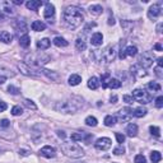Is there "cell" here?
<instances>
[{"label":"cell","mask_w":163,"mask_h":163,"mask_svg":"<svg viewBox=\"0 0 163 163\" xmlns=\"http://www.w3.org/2000/svg\"><path fill=\"white\" fill-rule=\"evenodd\" d=\"M116 47L115 46H107L103 51H100V58H98V61H103L105 64H111L115 58H116Z\"/></svg>","instance_id":"5b68a950"},{"label":"cell","mask_w":163,"mask_h":163,"mask_svg":"<svg viewBox=\"0 0 163 163\" xmlns=\"http://www.w3.org/2000/svg\"><path fill=\"white\" fill-rule=\"evenodd\" d=\"M23 103H24L26 107H28L30 110H33V111L37 110V106H36V105L33 103V101H31V100H27V98H26V100L23 101Z\"/></svg>","instance_id":"ab89813d"},{"label":"cell","mask_w":163,"mask_h":163,"mask_svg":"<svg viewBox=\"0 0 163 163\" xmlns=\"http://www.w3.org/2000/svg\"><path fill=\"white\" fill-rule=\"evenodd\" d=\"M126 133L129 137H137V134H138V126L135 125V124H129L128 128H126Z\"/></svg>","instance_id":"4316f807"},{"label":"cell","mask_w":163,"mask_h":163,"mask_svg":"<svg viewBox=\"0 0 163 163\" xmlns=\"http://www.w3.org/2000/svg\"><path fill=\"white\" fill-rule=\"evenodd\" d=\"M154 63V55H153V52L152 51H145L143 52V55L140 56L139 59V63L138 65L142 66L143 69H147V68H151Z\"/></svg>","instance_id":"52a82bcc"},{"label":"cell","mask_w":163,"mask_h":163,"mask_svg":"<svg viewBox=\"0 0 163 163\" xmlns=\"http://www.w3.org/2000/svg\"><path fill=\"white\" fill-rule=\"evenodd\" d=\"M108 24H110V26H114V24H115V19H114V17H110V18H108Z\"/></svg>","instance_id":"11a10c76"},{"label":"cell","mask_w":163,"mask_h":163,"mask_svg":"<svg viewBox=\"0 0 163 163\" xmlns=\"http://www.w3.org/2000/svg\"><path fill=\"white\" fill-rule=\"evenodd\" d=\"M50 45H51V41L49 38H42V40H40L37 42V47L40 50H46V49L50 47Z\"/></svg>","instance_id":"d4e9b609"},{"label":"cell","mask_w":163,"mask_h":163,"mask_svg":"<svg viewBox=\"0 0 163 163\" xmlns=\"http://www.w3.org/2000/svg\"><path fill=\"white\" fill-rule=\"evenodd\" d=\"M8 92L10 93V94H14V96H17V94H19V89L17 88V87H14V86H9L8 87Z\"/></svg>","instance_id":"7bdbcfd3"},{"label":"cell","mask_w":163,"mask_h":163,"mask_svg":"<svg viewBox=\"0 0 163 163\" xmlns=\"http://www.w3.org/2000/svg\"><path fill=\"white\" fill-rule=\"evenodd\" d=\"M86 124H87L88 126H97L98 121H97V119H96V117H93V116H88V117L86 119Z\"/></svg>","instance_id":"74e56055"},{"label":"cell","mask_w":163,"mask_h":163,"mask_svg":"<svg viewBox=\"0 0 163 163\" xmlns=\"http://www.w3.org/2000/svg\"><path fill=\"white\" fill-rule=\"evenodd\" d=\"M94 147H96V149H98V151H107V149H110V147H111V139L100 138L94 143Z\"/></svg>","instance_id":"8fae6325"},{"label":"cell","mask_w":163,"mask_h":163,"mask_svg":"<svg viewBox=\"0 0 163 163\" xmlns=\"http://www.w3.org/2000/svg\"><path fill=\"white\" fill-rule=\"evenodd\" d=\"M83 100L80 97H77V96H73V97H69L65 101H61V102H58L54 106V110L58 111V112H63V114H74L77 111H79L82 107H83Z\"/></svg>","instance_id":"7a4b0ae2"},{"label":"cell","mask_w":163,"mask_h":163,"mask_svg":"<svg viewBox=\"0 0 163 163\" xmlns=\"http://www.w3.org/2000/svg\"><path fill=\"white\" fill-rule=\"evenodd\" d=\"M19 45L24 49H27L30 45H31V38L28 35H24V36H21L19 37Z\"/></svg>","instance_id":"484cf974"},{"label":"cell","mask_w":163,"mask_h":163,"mask_svg":"<svg viewBox=\"0 0 163 163\" xmlns=\"http://www.w3.org/2000/svg\"><path fill=\"white\" fill-rule=\"evenodd\" d=\"M70 139L73 142H84L86 144H89L91 140L93 139V135L86 131H82V133H73L70 135Z\"/></svg>","instance_id":"ba28073f"},{"label":"cell","mask_w":163,"mask_h":163,"mask_svg":"<svg viewBox=\"0 0 163 163\" xmlns=\"http://www.w3.org/2000/svg\"><path fill=\"white\" fill-rule=\"evenodd\" d=\"M63 19H64L65 24L69 27V28L75 30L77 27H79L82 24V22H83V19H84V16H83V13H82L80 8L72 5V7H68L64 10Z\"/></svg>","instance_id":"6da1fadb"},{"label":"cell","mask_w":163,"mask_h":163,"mask_svg":"<svg viewBox=\"0 0 163 163\" xmlns=\"http://www.w3.org/2000/svg\"><path fill=\"white\" fill-rule=\"evenodd\" d=\"M13 27H14V30L18 33H23V36L27 35V24H26V22L23 19L14 21V22H13Z\"/></svg>","instance_id":"9a60e30c"},{"label":"cell","mask_w":163,"mask_h":163,"mask_svg":"<svg viewBox=\"0 0 163 163\" xmlns=\"http://www.w3.org/2000/svg\"><path fill=\"white\" fill-rule=\"evenodd\" d=\"M12 4H16V5H22L23 2L22 0H14V2H12Z\"/></svg>","instance_id":"9f6ffc18"},{"label":"cell","mask_w":163,"mask_h":163,"mask_svg":"<svg viewBox=\"0 0 163 163\" xmlns=\"http://www.w3.org/2000/svg\"><path fill=\"white\" fill-rule=\"evenodd\" d=\"M22 114H23V108L21 106H14L12 108V115L13 116H19Z\"/></svg>","instance_id":"f35d334b"},{"label":"cell","mask_w":163,"mask_h":163,"mask_svg":"<svg viewBox=\"0 0 163 163\" xmlns=\"http://www.w3.org/2000/svg\"><path fill=\"white\" fill-rule=\"evenodd\" d=\"M18 69H19L21 73L24 74V75H28V77H38V74L35 73L36 70L31 69V68H30L28 65H26V64H18Z\"/></svg>","instance_id":"2e32d148"},{"label":"cell","mask_w":163,"mask_h":163,"mask_svg":"<svg viewBox=\"0 0 163 163\" xmlns=\"http://www.w3.org/2000/svg\"><path fill=\"white\" fill-rule=\"evenodd\" d=\"M26 65H32V66H42L45 65L46 63L50 61V56L45 55V54H30V55H27L26 59Z\"/></svg>","instance_id":"277c9868"},{"label":"cell","mask_w":163,"mask_h":163,"mask_svg":"<svg viewBox=\"0 0 163 163\" xmlns=\"http://www.w3.org/2000/svg\"><path fill=\"white\" fill-rule=\"evenodd\" d=\"M54 45L58 46V47H66V46H68V41H66L65 38L58 36V37L54 38Z\"/></svg>","instance_id":"f1b7e54d"},{"label":"cell","mask_w":163,"mask_h":163,"mask_svg":"<svg viewBox=\"0 0 163 163\" xmlns=\"http://www.w3.org/2000/svg\"><path fill=\"white\" fill-rule=\"evenodd\" d=\"M145 115H147V110L144 107H138L133 111V116H135V117H143Z\"/></svg>","instance_id":"1f68e13d"},{"label":"cell","mask_w":163,"mask_h":163,"mask_svg":"<svg viewBox=\"0 0 163 163\" xmlns=\"http://www.w3.org/2000/svg\"><path fill=\"white\" fill-rule=\"evenodd\" d=\"M148 89L149 91H152L153 93H156V92H159L161 91V86L157 83V82H151V83H148Z\"/></svg>","instance_id":"e575fe53"},{"label":"cell","mask_w":163,"mask_h":163,"mask_svg":"<svg viewBox=\"0 0 163 163\" xmlns=\"http://www.w3.org/2000/svg\"><path fill=\"white\" fill-rule=\"evenodd\" d=\"M135 163H147V158L143 156V154H138L134 159Z\"/></svg>","instance_id":"ee69618b"},{"label":"cell","mask_w":163,"mask_h":163,"mask_svg":"<svg viewBox=\"0 0 163 163\" xmlns=\"http://www.w3.org/2000/svg\"><path fill=\"white\" fill-rule=\"evenodd\" d=\"M56 133H58V137H59V138H61V139H65V137H66V135H65V133H64V131H60V130H58Z\"/></svg>","instance_id":"f5cc1de1"},{"label":"cell","mask_w":163,"mask_h":163,"mask_svg":"<svg viewBox=\"0 0 163 163\" xmlns=\"http://www.w3.org/2000/svg\"><path fill=\"white\" fill-rule=\"evenodd\" d=\"M157 32H158V33L162 32V23H159V24L157 26Z\"/></svg>","instance_id":"91938a15"},{"label":"cell","mask_w":163,"mask_h":163,"mask_svg":"<svg viewBox=\"0 0 163 163\" xmlns=\"http://www.w3.org/2000/svg\"><path fill=\"white\" fill-rule=\"evenodd\" d=\"M40 154L45 157V158H54L56 156V149L54 148V147H50V145H46L44 148H41V151H40Z\"/></svg>","instance_id":"5bb4252c"},{"label":"cell","mask_w":163,"mask_h":163,"mask_svg":"<svg viewBox=\"0 0 163 163\" xmlns=\"http://www.w3.org/2000/svg\"><path fill=\"white\" fill-rule=\"evenodd\" d=\"M101 80H102V88L106 89V88H108V83H110V80H111V75L108 73H106V74L102 75Z\"/></svg>","instance_id":"836d02e7"},{"label":"cell","mask_w":163,"mask_h":163,"mask_svg":"<svg viewBox=\"0 0 163 163\" xmlns=\"http://www.w3.org/2000/svg\"><path fill=\"white\" fill-rule=\"evenodd\" d=\"M149 130H151V134L153 135V137H156V138H159V137H161V130H159V128H157V126H151V128H149Z\"/></svg>","instance_id":"60d3db41"},{"label":"cell","mask_w":163,"mask_h":163,"mask_svg":"<svg viewBox=\"0 0 163 163\" xmlns=\"http://www.w3.org/2000/svg\"><path fill=\"white\" fill-rule=\"evenodd\" d=\"M61 151L66 157L70 158H82L84 156V151L75 143H64L61 145Z\"/></svg>","instance_id":"3957f363"},{"label":"cell","mask_w":163,"mask_h":163,"mask_svg":"<svg viewBox=\"0 0 163 163\" xmlns=\"http://www.w3.org/2000/svg\"><path fill=\"white\" fill-rule=\"evenodd\" d=\"M154 72H156V75H157L158 78H163V74H162V68H161V66H157L156 69H154Z\"/></svg>","instance_id":"7dc6e473"},{"label":"cell","mask_w":163,"mask_h":163,"mask_svg":"<svg viewBox=\"0 0 163 163\" xmlns=\"http://www.w3.org/2000/svg\"><path fill=\"white\" fill-rule=\"evenodd\" d=\"M122 100H124L126 103H134V98L131 97V96H124V97H122Z\"/></svg>","instance_id":"681fc988"},{"label":"cell","mask_w":163,"mask_h":163,"mask_svg":"<svg viewBox=\"0 0 163 163\" xmlns=\"http://www.w3.org/2000/svg\"><path fill=\"white\" fill-rule=\"evenodd\" d=\"M161 14H162V8H161L159 4H153L151 8H149V10H148V18L149 19H153L154 21Z\"/></svg>","instance_id":"4fadbf2b"},{"label":"cell","mask_w":163,"mask_h":163,"mask_svg":"<svg viewBox=\"0 0 163 163\" xmlns=\"http://www.w3.org/2000/svg\"><path fill=\"white\" fill-rule=\"evenodd\" d=\"M138 54V49L135 47V46H128L125 50H120V55H119V58L121 59V60H124L126 56H135Z\"/></svg>","instance_id":"7c38bea8"},{"label":"cell","mask_w":163,"mask_h":163,"mask_svg":"<svg viewBox=\"0 0 163 163\" xmlns=\"http://www.w3.org/2000/svg\"><path fill=\"white\" fill-rule=\"evenodd\" d=\"M115 135H116V139H117V143L122 144V143L125 142V135H122V134H120V133H116Z\"/></svg>","instance_id":"f6af8a7d"},{"label":"cell","mask_w":163,"mask_h":163,"mask_svg":"<svg viewBox=\"0 0 163 163\" xmlns=\"http://www.w3.org/2000/svg\"><path fill=\"white\" fill-rule=\"evenodd\" d=\"M125 153V148L122 147V145H120L119 148H115L114 149V154L115 156H121V154H124Z\"/></svg>","instance_id":"b9f144b4"},{"label":"cell","mask_w":163,"mask_h":163,"mask_svg":"<svg viewBox=\"0 0 163 163\" xmlns=\"http://www.w3.org/2000/svg\"><path fill=\"white\" fill-rule=\"evenodd\" d=\"M9 125H10V122H9V120H7V119H4V120L0 121V126H2V128H8Z\"/></svg>","instance_id":"c3c4849f"},{"label":"cell","mask_w":163,"mask_h":163,"mask_svg":"<svg viewBox=\"0 0 163 163\" xmlns=\"http://www.w3.org/2000/svg\"><path fill=\"white\" fill-rule=\"evenodd\" d=\"M121 87V82L119 79H115V78H111L110 83H108V88H112V89H117Z\"/></svg>","instance_id":"d590c367"},{"label":"cell","mask_w":163,"mask_h":163,"mask_svg":"<svg viewBox=\"0 0 163 163\" xmlns=\"http://www.w3.org/2000/svg\"><path fill=\"white\" fill-rule=\"evenodd\" d=\"M75 47L78 51H84L87 49V44H86V41L83 38H78L75 41Z\"/></svg>","instance_id":"f546056e"},{"label":"cell","mask_w":163,"mask_h":163,"mask_svg":"<svg viewBox=\"0 0 163 163\" xmlns=\"http://www.w3.org/2000/svg\"><path fill=\"white\" fill-rule=\"evenodd\" d=\"M19 154L23 157H27V156H30V152L27 149H19Z\"/></svg>","instance_id":"816d5d0a"},{"label":"cell","mask_w":163,"mask_h":163,"mask_svg":"<svg viewBox=\"0 0 163 163\" xmlns=\"http://www.w3.org/2000/svg\"><path fill=\"white\" fill-rule=\"evenodd\" d=\"M44 4V2H41V0H30V2H27L26 3V7L27 9H30V10H38V8Z\"/></svg>","instance_id":"ac0fdd59"},{"label":"cell","mask_w":163,"mask_h":163,"mask_svg":"<svg viewBox=\"0 0 163 163\" xmlns=\"http://www.w3.org/2000/svg\"><path fill=\"white\" fill-rule=\"evenodd\" d=\"M154 49H156L157 51H162V50H163V49H162V45H161V44H156Z\"/></svg>","instance_id":"6f0895ef"},{"label":"cell","mask_w":163,"mask_h":163,"mask_svg":"<svg viewBox=\"0 0 163 163\" xmlns=\"http://www.w3.org/2000/svg\"><path fill=\"white\" fill-rule=\"evenodd\" d=\"M102 42H103V36H102V33L97 32V33L92 35V37H91V44H92L93 46H100V45H102Z\"/></svg>","instance_id":"ffe728a7"},{"label":"cell","mask_w":163,"mask_h":163,"mask_svg":"<svg viewBox=\"0 0 163 163\" xmlns=\"http://www.w3.org/2000/svg\"><path fill=\"white\" fill-rule=\"evenodd\" d=\"M98 87H100V80H98V78H97V77L89 78V80H88V88L96 91Z\"/></svg>","instance_id":"cb8c5ba5"},{"label":"cell","mask_w":163,"mask_h":163,"mask_svg":"<svg viewBox=\"0 0 163 163\" xmlns=\"http://www.w3.org/2000/svg\"><path fill=\"white\" fill-rule=\"evenodd\" d=\"M41 73H42L44 75H46L49 79H51V80H54V82H58L59 79H60V75L56 73V72H52V70H47V69H41L40 70Z\"/></svg>","instance_id":"d6986e66"},{"label":"cell","mask_w":163,"mask_h":163,"mask_svg":"<svg viewBox=\"0 0 163 163\" xmlns=\"http://www.w3.org/2000/svg\"><path fill=\"white\" fill-rule=\"evenodd\" d=\"M137 102L142 103V105H147L149 102H152V94H149L148 92H145L144 89H134L133 96H131Z\"/></svg>","instance_id":"8992f818"},{"label":"cell","mask_w":163,"mask_h":163,"mask_svg":"<svg viewBox=\"0 0 163 163\" xmlns=\"http://www.w3.org/2000/svg\"><path fill=\"white\" fill-rule=\"evenodd\" d=\"M54 16H55V7H54L51 3H46V8L44 12V17L46 19H51Z\"/></svg>","instance_id":"e0dca14e"},{"label":"cell","mask_w":163,"mask_h":163,"mask_svg":"<svg viewBox=\"0 0 163 163\" xmlns=\"http://www.w3.org/2000/svg\"><path fill=\"white\" fill-rule=\"evenodd\" d=\"M151 159H152V162H153V163H158V162L162 159V154H161L159 152L154 151V152H152V153H151Z\"/></svg>","instance_id":"8d00e7d4"},{"label":"cell","mask_w":163,"mask_h":163,"mask_svg":"<svg viewBox=\"0 0 163 163\" xmlns=\"http://www.w3.org/2000/svg\"><path fill=\"white\" fill-rule=\"evenodd\" d=\"M0 14L4 16H14L16 12L14 8H13V4L10 2H7V0H0Z\"/></svg>","instance_id":"9c48e42d"},{"label":"cell","mask_w":163,"mask_h":163,"mask_svg":"<svg viewBox=\"0 0 163 163\" xmlns=\"http://www.w3.org/2000/svg\"><path fill=\"white\" fill-rule=\"evenodd\" d=\"M31 27H32V30L36 31V32H42V31L46 30V24L42 23L41 21H35V22L31 24Z\"/></svg>","instance_id":"7402d4cb"},{"label":"cell","mask_w":163,"mask_h":163,"mask_svg":"<svg viewBox=\"0 0 163 163\" xmlns=\"http://www.w3.org/2000/svg\"><path fill=\"white\" fill-rule=\"evenodd\" d=\"M157 63H158V66H161V68L163 66V59H162V58H158V59H157Z\"/></svg>","instance_id":"680465c9"},{"label":"cell","mask_w":163,"mask_h":163,"mask_svg":"<svg viewBox=\"0 0 163 163\" xmlns=\"http://www.w3.org/2000/svg\"><path fill=\"white\" fill-rule=\"evenodd\" d=\"M156 106H157L158 108H161V107L163 106V97H162V96H159V97L156 100Z\"/></svg>","instance_id":"bcb514c9"},{"label":"cell","mask_w":163,"mask_h":163,"mask_svg":"<svg viewBox=\"0 0 163 163\" xmlns=\"http://www.w3.org/2000/svg\"><path fill=\"white\" fill-rule=\"evenodd\" d=\"M105 125L106 126H114L115 124H116V117L115 116H112V115H108V116H106L105 117Z\"/></svg>","instance_id":"d6a6232c"},{"label":"cell","mask_w":163,"mask_h":163,"mask_svg":"<svg viewBox=\"0 0 163 163\" xmlns=\"http://www.w3.org/2000/svg\"><path fill=\"white\" fill-rule=\"evenodd\" d=\"M102 12H103V8L101 5H98V4L89 7V13L93 14V16H100V14H102Z\"/></svg>","instance_id":"83f0119b"},{"label":"cell","mask_w":163,"mask_h":163,"mask_svg":"<svg viewBox=\"0 0 163 163\" xmlns=\"http://www.w3.org/2000/svg\"><path fill=\"white\" fill-rule=\"evenodd\" d=\"M116 116H117V119H119L120 122H126V121H129L131 119L133 110H131L130 107H125V108H122V110H120Z\"/></svg>","instance_id":"30bf717a"},{"label":"cell","mask_w":163,"mask_h":163,"mask_svg":"<svg viewBox=\"0 0 163 163\" xmlns=\"http://www.w3.org/2000/svg\"><path fill=\"white\" fill-rule=\"evenodd\" d=\"M131 73H134L135 75H137L138 78H143V77H147V73L144 72V69L142 66H139L138 64L137 65H134L133 68H131Z\"/></svg>","instance_id":"44dd1931"},{"label":"cell","mask_w":163,"mask_h":163,"mask_svg":"<svg viewBox=\"0 0 163 163\" xmlns=\"http://www.w3.org/2000/svg\"><path fill=\"white\" fill-rule=\"evenodd\" d=\"M7 103L5 102H3V101H0V112H3V111H5L7 110Z\"/></svg>","instance_id":"f907efd6"},{"label":"cell","mask_w":163,"mask_h":163,"mask_svg":"<svg viewBox=\"0 0 163 163\" xmlns=\"http://www.w3.org/2000/svg\"><path fill=\"white\" fill-rule=\"evenodd\" d=\"M116 101H117V96H112L111 97V103H116Z\"/></svg>","instance_id":"94428289"},{"label":"cell","mask_w":163,"mask_h":163,"mask_svg":"<svg viewBox=\"0 0 163 163\" xmlns=\"http://www.w3.org/2000/svg\"><path fill=\"white\" fill-rule=\"evenodd\" d=\"M5 80H7V77H4V75H0V86L4 84V83H5Z\"/></svg>","instance_id":"db71d44e"},{"label":"cell","mask_w":163,"mask_h":163,"mask_svg":"<svg viewBox=\"0 0 163 163\" xmlns=\"http://www.w3.org/2000/svg\"><path fill=\"white\" fill-rule=\"evenodd\" d=\"M80 82H82V78L78 74H73V75L69 77V84L70 86H78Z\"/></svg>","instance_id":"4dcf8cb0"},{"label":"cell","mask_w":163,"mask_h":163,"mask_svg":"<svg viewBox=\"0 0 163 163\" xmlns=\"http://www.w3.org/2000/svg\"><path fill=\"white\" fill-rule=\"evenodd\" d=\"M13 40V36L8 31H0V41L4 44H10Z\"/></svg>","instance_id":"603a6c76"}]
</instances>
